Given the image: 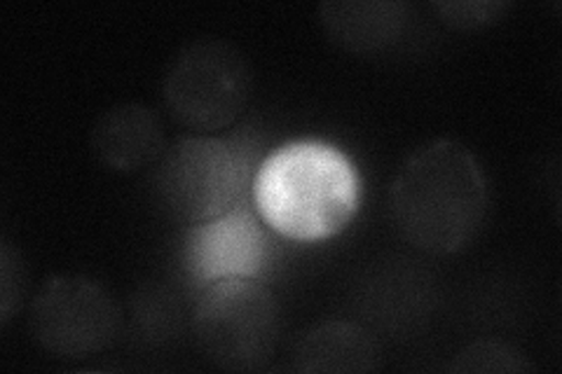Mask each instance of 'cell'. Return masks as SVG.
Wrapping results in <instances>:
<instances>
[{"instance_id":"6da1fadb","label":"cell","mask_w":562,"mask_h":374,"mask_svg":"<svg viewBox=\"0 0 562 374\" xmlns=\"http://www.w3.org/2000/svg\"><path fill=\"white\" fill-rule=\"evenodd\" d=\"M390 208L403 239L419 251H462L487 213V181L476 155L450 138L429 140L398 167Z\"/></svg>"},{"instance_id":"7a4b0ae2","label":"cell","mask_w":562,"mask_h":374,"mask_svg":"<svg viewBox=\"0 0 562 374\" xmlns=\"http://www.w3.org/2000/svg\"><path fill=\"white\" fill-rule=\"evenodd\" d=\"M256 208L293 241H324L357 216L361 178L351 159L322 140H291L262 159L254 178Z\"/></svg>"},{"instance_id":"3957f363","label":"cell","mask_w":562,"mask_h":374,"mask_svg":"<svg viewBox=\"0 0 562 374\" xmlns=\"http://www.w3.org/2000/svg\"><path fill=\"white\" fill-rule=\"evenodd\" d=\"M249 59L223 38H198L176 52L162 80L169 115L195 134L221 132L251 99Z\"/></svg>"},{"instance_id":"277c9868","label":"cell","mask_w":562,"mask_h":374,"mask_svg":"<svg viewBox=\"0 0 562 374\" xmlns=\"http://www.w3.org/2000/svg\"><path fill=\"white\" fill-rule=\"evenodd\" d=\"M192 332L209 363L231 372H258L277 349V299L256 279L211 283L195 307Z\"/></svg>"},{"instance_id":"5b68a950","label":"cell","mask_w":562,"mask_h":374,"mask_svg":"<svg viewBox=\"0 0 562 374\" xmlns=\"http://www.w3.org/2000/svg\"><path fill=\"white\" fill-rule=\"evenodd\" d=\"M157 192L188 225L214 220L237 208L246 185V157L209 134L179 138L157 159Z\"/></svg>"},{"instance_id":"8992f818","label":"cell","mask_w":562,"mask_h":374,"mask_svg":"<svg viewBox=\"0 0 562 374\" xmlns=\"http://www.w3.org/2000/svg\"><path fill=\"white\" fill-rule=\"evenodd\" d=\"M33 340L59 359L82 361L113 347L122 326L115 297L82 274H57L43 281L29 311Z\"/></svg>"},{"instance_id":"52a82bcc","label":"cell","mask_w":562,"mask_h":374,"mask_svg":"<svg viewBox=\"0 0 562 374\" xmlns=\"http://www.w3.org/2000/svg\"><path fill=\"white\" fill-rule=\"evenodd\" d=\"M260 223L246 208L192 225L186 241L190 276L204 286L225 279H256L268 262L270 246Z\"/></svg>"},{"instance_id":"ba28073f","label":"cell","mask_w":562,"mask_h":374,"mask_svg":"<svg viewBox=\"0 0 562 374\" xmlns=\"http://www.w3.org/2000/svg\"><path fill=\"white\" fill-rule=\"evenodd\" d=\"M92 152L117 173H134L165 152L162 120L144 103H117L103 111L92 127Z\"/></svg>"},{"instance_id":"9c48e42d","label":"cell","mask_w":562,"mask_h":374,"mask_svg":"<svg viewBox=\"0 0 562 374\" xmlns=\"http://www.w3.org/2000/svg\"><path fill=\"white\" fill-rule=\"evenodd\" d=\"M319 22L340 49L373 57L401 41L408 5L394 0H330L319 5Z\"/></svg>"},{"instance_id":"30bf717a","label":"cell","mask_w":562,"mask_h":374,"mask_svg":"<svg viewBox=\"0 0 562 374\" xmlns=\"http://www.w3.org/2000/svg\"><path fill=\"white\" fill-rule=\"evenodd\" d=\"M297 372H373L380 365V344L351 320H324L301 335L293 347Z\"/></svg>"},{"instance_id":"8fae6325","label":"cell","mask_w":562,"mask_h":374,"mask_svg":"<svg viewBox=\"0 0 562 374\" xmlns=\"http://www.w3.org/2000/svg\"><path fill=\"white\" fill-rule=\"evenodd\" d=\"M452 372H532L535 365L516 347L499 340H476L467 344L450 363Z\"/></svg>"},{"instance_id":"7c38bea8","label":"cell","mask_w":562,"mask_h":374,"mask_svg":"<svg viewBox=\"0 0 562 374\" xmlns=\"http://www.w3.org/2000/svg\"><path fill=\"white\" fill-rule=\"evenodd\" d=\"M508 10V3L499 0H443L434 3V12L441 22L457 31H476L499 22V16Z\"/></svg>"},{"instance_id":"4fadbf2b","label":"cell","mask_w":562,"mask_h":374,"mask_svg":"<svg viewBox=\"0 0 562 374\" xmlns=\"http://www.w3.org/2000/svg\"><path fill=\"white\" fill-rule=\"evenodd\" d=\"M24 288L26 270L22 256L10 241H3L0 246V316H3V324H8L16 307L22 305Z\"/></svg>"}]
</instances>
